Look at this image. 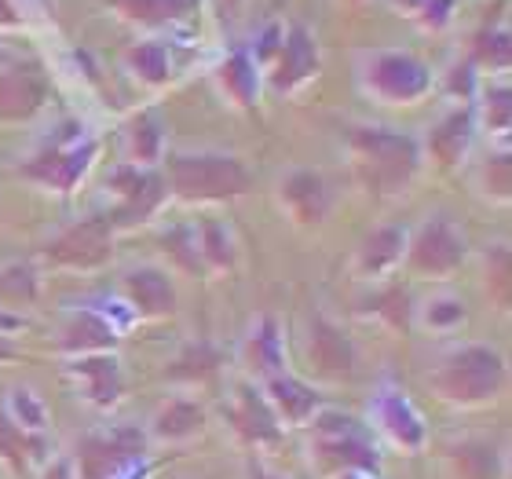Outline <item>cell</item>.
Listing matches in <instances>:
<instances>
[{
  "label": "cell",
  "mask_w": 512,
  "mask_h": 479,
  "mask_svg": "<svg viewBox=\"0 0 512 479\" xmlns=\"http://www.w3.org/2000/svg\"><path fill=\"white\" fill-rule=\"evenodd\" d=\"M502 384L505 362L491 348H465V352L443 362V370L436 373V392L461 406L487 403V399L502 392Z\"/></svg>",
  "instance_id": "cell-1"
},
{
  "label": "cell",
  "mask_w": 512,
  "mask_h": 479,
  "mask_svg": "<svg viewBox=\"0 0 512 479\" xmlns=\"http://www.w3.org/2000/svg\"><path fill=\"white\" fill-rule=\"evenodd\" d=\"M352 150L359 158L363 180L377 191H395L403 187L417 169V150L406 136L395 132H377V128H359L352 132Z\"/></svg>",
  "instance_id": "cell-2"
},
{
  "label": "cell",
  "mask_w": 512,
  "mask_h": 479,
  "mask_svg": "<svg viewBox=\"0 0 512 479\" xmlns=\"http://www.w3.org/2000/svg\"><path fill=\"white\" fill-rule=\"evenodd\" d=\"M315 458L322 469L337 472H377L381 465L370 436L344 414H322L315 421Z\"/></svg>",
  "instance_id": "cell-3"
},
{
  "label": "cell",
  "mask_w": 512,
  "mask_h": 479,
  "mask_svg": "<svg viewBox=\"0 0 512 479\" xmlns=\"http://www.w3.org/2000/svg\"><path fill=\"white\" fill-rule=\"evenodd\" d=\"M172 187L183 198H235L249 191V172L235 158L198 154L172 161Z\"/></svg>",
  "instance_id": "cell-4"
},
{
  "label": "cell",
  "mask_w": 512,
  "mask_h": 479,
  "mask_svg": "<svg viewBox=\"0 0 512 479\" xmlns=\"http://www.w3.org/2000/svg\"><path fill=\"white\" fill-rule=\"evenodd\" d=\"M147 439L132 425L114 428L110 436H92L77 447V469L81 479H121L128 469H136L143 458Z\"/></svg>",
  "instance_id": "cell-5"
},
{
  "label": "cell",
  "mask_w": 512,
  "mask_h": 479,
  "mask_svg": "<svg viewBox=\"0 0 512 479\" xmlns=\"http://www.w3.org/2000/svg\"><path fill=\"white\" fill-rule=\"evenodd\" d=\"M110 253V224L107 220H85L63 238L48 245V256L70 267H92Z\"/></svg>",
  "instance_id": "cell-6"
},
{
  "label": "cell",
  "mask_w": 512,
  "mask_h": 479,
  "mask_svg": "<svg viewBox=\"0 0 512 479\" xmlns=\"http://www.w3.org/2000/svg\"><path fill=\"white\" fill-rule=\"evenodd\" d=\"M461 256H465V242L447 220L428 224L414 242V264L421 271H432V275H443L450 267H458Z\"/></svg>",
  "instance_id": "cell-7"
},
{
  "label": "cell",
  "mask_w": 512,
  "mask_h": 479,
  "mask_svg": "<svg viewBox=\"0 0 512 479\" xmlns=\"http://www.w3.org/2000/svg\"><path fill=\"white\" fill-rule=\"evenodd\" d=\"M374 410H377V425L403 450L425 447V421H421V414L410 406V399L403 392H381Z\"/></svg>",
  "instance_id": "cell-8"
},
{
  "label": "cell",
  "mask_w": 512,
  "mask_h": 479,
  "mask_svg": "<svg viewBox=\"0 0 512 479\" xmlns=\"http://www.w3.org/2000/svg\"><path fill=\"white\" fill-rule=\"evenodd\" d=\"M374 88L388 99H417L425 92L428 74L425 66L406 59V55H381L374 63V74H370Z\"/></svg>",
  "instance_id": "cell-9"
},
{
  "label": "cell",
  "mask_w": 512,
  "mask_h": 479,
  "mask_svg": "<svg viewBox=\"0 0 512 479\" xmlns=\"http://www.w3.org/2000/svg\"><path fill=\"white\" fill-rule=\"evenodd\" d=\"M267 403H271V410H278V414L286 417L289 425H304L319 410V392L308 388L304 381H297V377L275 373L271 384H267Z\"/></svg>",
  "instance_id": "cell-10"
},
{
  "label": "cell",
  "mask_w": 512,
  "mask_h": 479,
  "mask_svg": "<svg viewBox=\"0 0 512 479\" xmlns=\"http://www.w3.org/2000/svg\"><path fill=\"white\" fill-rule=\"evenodd\" d=\"M231 421L246 439L253 443H271L278 439V414L271 410L267 399H260V392L253 388H238V403L231 410Z\"/></svg>",
  "instance_id": "cell-11"
},
{
  "label": "cell",
  "mask_w": 512,
  "mask_h": 479,
  "mask_svg": "<svg viewBox=\"0 0 512 479\" xmlns=\"http://www.w3.org/2000/svg\"><path fill=\"white\" fill-rule=\"evenodd\" d=\"M286 191V205L293 209L297 220L304 224H315L326 216L330 209V194H326V183L315 176V172H297V176H289V183L282 187Z\"/></svg>",
  "instance_id": "cell-12"
},
{
  "label": "cell",
  "mask_w": 512,
  "mask_h": 479,
  "mask_svg": "<svg viewBox=\"0 0 512 479\" xmlns=\"http://www.w3.org/2000/svg\"><path fill=\"white\" fill-rule=\"evenodd\" d=\"M88 158H92V147L85 150H52V154H44V158H37L30 165V176H37V180L52 183V187H59V191H70L77 183V176L85 172Z\"/></svg>",
  "instance_id": "cell-13"
},
{
  "label": "cell",
  "mask_w": 512,
  "mask_h": 479,
  "mask_svg": "<svg viewBox=\"0 0 512 479\" xmlns=\"http://www.w3.org/2000/svg\"><path fill=\"white\" fill-rule=\"evenodd\" d=\"M125 286H128V297L136 300L147 315H165L176 304V293H172L169 278L161 275V271H132L125 278Z\"/></svg>",
  "instance_id": "cell-14"
},
{
  "label": "cell",
  "mask_w": 512,
  "mask_h": 479,
  "mask_svg": "<svg viewBox=\"0 0 512 479\" xmlns=\"http://www.w3.org/2000/svg\"><path fill=\"white\" fill-rule=\"evenodd\" d=\"M202 425H205L202 410H198L194 403H187V399H176V403H169L158 417H154V436L169 439V443H180V439L198 436Z\"/></svg>",
  "instance_id": "cell-15"
},
{
  "label": "cell",
  "mask_w": 512,
  "mask_h": 479,
  "mask_svg": "<svg viewBox=\"0 0 512 479\" xmlns=\"http://www.w3.org/2000/svg\"><path fill=\"white\" fill-rule=\"evenodd\" d=\"M110 344H114V326L103 322L99 315H92V311H81L66 326V337H63L66 352H103Z\"/></svg>",
  "instance_id": "cell-16"
},
{
  "label": "cell",
  "mask_w": 512,
  "mask_h": 479,
  "mask_svg": "<svg viewBox=\"0 0 512 479\" xmlns=\"http://www.w3.org/2000/svg\"><path fill=\"white\" fill-rule=\"evenodd\" d=\"M41 107V85L26 74L0 77V114L4 118H30Z\"/></svg>",
  "instance_id": "cell-17"
},
{
  "label": "cell",
  "mask_w": 512,
  "mask_h": 479,
  "mask_svg": "<svg viewBox=\"0 0 512 479\" xmlns=\"http://www.w3.org/2000/svg\"><path fill=\"white\" fill-rule=\"evenodd\" d=\"M114 187H121V194H125V209H121L125 220L147 216L161 198V183L154 180V176H139V172H132V169H121L118 176H114Z\"/></svg>",
  "instance_id": "cell-18"
},
{
  "label": "cell",
  "mask_w": 512,
  "mask_h": 479,
  "mask_svg": "<svg viewBox=\"0 0 512 479\" xmlns=\"http://www.w3.org/2000/svg\"><path fill=\"white\" fill-rule=\"evenodd\" d=\"M469 128H472V118L461 110V114H450V118L432 132V150H436V158L443 161V165H454V161L465 154V147H469Z\"/></svg>",
  "instance_id": "cell-19"
},
{
  "label": "cell",
  "mask_w": 512,
  "mask_h": 479,
  "mask_svg": "<svg viewBox=\"0 0 512 479\" xmlns=\"http://www.w3.org/2000/svg\"><path fill=\"white\" fill-rule=\"evenodd\" d=\"M454 465L461 479H498L502 476V458L487 443H465L454 450Z\"/></svg>",
  "instance_id": "cell-20"
},
{
  "label": "cell",
  "mask_w": 512,
  "mask_h": 479,
  "mask_svg": "<svg viewBox=\"0 0 512 479\" xmlns=\"http://www.w3.org/2000/svg\"><path fill=\"white\" fill-rule=\"evenodd\" d=\"M77 373L88 381V395H92L99 406H107L118 399L121 381H118V362L114 359H85L77 366Z\"/></svg>",
  "instance_id": "cell-21"
},
{
  "label": "cell",
  "mask_w": 512,
  "mask_h": 479,
  "mask_svg": "<svg viewBox=\"0 0 512 479\" xmlns=\"http://www.w3.org/2000/svg\"><path fill=\"white\" fill-rule=\"evenodd\" d=\"M311 348H315V359H319L322 370H330V373L352 370V348H348V341H344L333 326H326V322L315 326V344H311Z\"/></svg>",
  "instance_id": "cell-22"
},
{
  "label": "cell",
  "mask_w": 512,
  "mask_h": 479,
  "mask_svg": "<svg viewBox=\"0 0 512 479\" xmlns=\"http://www.w3.org/2000/svg\"><path fill=\"white\" fill-rule=\"evenodd\" d=\"M311 70H315V52H311L308 44V33H293L286 44V63H282V70H278L275 85L286 88V85H297L300 77H308Z\"/></svg>",
  "instance_id": "cell-23"
},
{
  "label": "cell",
  "mask_w": 512,
  "mask_h": 479,
  "mask_svg": "<svg viewBox=\"0 0 512 479\" xmlns=\"http://www.w3.org/2000/svg\"><path fill=\"white\" fill-rule=\"evenodd\" d=\"M399 253H403V231L384 227V231H377V235L366 242L363 267L366 271H381V267H388L392 260H399Z\"/></svg>",
  "instance_id": "cell-24"
},
{
  "label": "cell",
  "mask_w": 512,
  "mask_h": 479,
  "mask_svg": "<svg viewBox=\"0 0 512 479\" xmlns=\"http://www.w3.org/2000/svg\"><path fill=\"white\" fill-rule=\"evenodd\" d=\"M11 425H19L22 432H41L44 428V403L30 388L11 392Z\"/></svg>",
  "instance_id": "cell-25"
},
{
  "label": "cell",
  "mask_w": 512,
  "mask_h": 479,
  "mask_svg": "<svg viewBox=\"0 0 512 479\" xmlns=\"http://www.w3.org/2000/svg\"><path fill=\"white\" fill-rule=\"evenodd\" d=\"M37 282H33V271L30 267H8V271H0V300H11V304H19V300H30Z\"/></svg>",
  "instance_id": "cell-26"
},
{
  "label": "cell",
  "mask_w": 512,
  "mask_h": 479,
  "mask_svg": "<svg viewBox=\"0 0 512 479\" xmlns=\"http://www.w3.org/2000/svg\"><path fill=\"white\" fill-rule=\"evenodd\" d=\"M253 355H256V362L275 377L278 366H282V355H278V337H275V326H271V322H267L264 330H260V337L253 341Z\"/></svg>",
  "instance_id": "cell-27"
},
{
  "label": "cell",
  "mask_w": 512,
  "mask_h": 479,
  "mask_svg": "<svg viewBox=\"0 0 512 479\" xmlns=\"http://www.w3.org/2000/svg\"><path fill=\"white\" fill-rule=\"evenodd\" d=\"M224 81L235 88V96L242 99V103L253 99V74H249V63L242 59V55H235V59L224 66Z\"/></svg>",
  "instance_id": "cell-28"
},
{
  "label": "cell",
  "mask_w": 512,
  "mask_h": 479,
  "mask_svg": "<svg viewBox=\"0 0 512 479\" xmlns=\"http://www.w3.org/2000/svg\"><path fill=\"white\" fill-rule=\"evenodd\" d=\"M132 59H136L139 74L147 77V81H161V77L169 74V66H165V55H161V48H139Z\"/></svg>",
  "instance_id": "cell-29"
},
{
  "label": "cell",
  "mask_w": 512,
  "mask_h": 479,
  "mask_svg": "<svg viewBox=\"0 0 512 479\" xmlns=\"http://www.w3.org/2000/svg\"><path fill=\"white\" fill-rule=\"evenodd\" d=\"M187 0H128V8L143 15V19H161V15H172V11H180Z\"/></svg>",
  "instance_id": "cell-30"
},
{
  "label": "cell",
  "mask_w": 512,
  "mask_h": 479,
  "mask_svg": "<svg viewBox=\"0 0 512 479\" xmlns=\"http://www.w3.org/2000/svg\"><path fill=\"white\" fill-rule=\"evenodd\" d=\"M136 154H139V161L158 158V128L150 125V121H139L136 125Z\"/></svg>",
  "instance_id": "cell-31"
},
{
  "label": "cell",
  "mask_w": 512,
  "mask_h": 479,
  "mask_svg": "<svg viewBox=\"0 0 512 479\" xmlns=\"http://www.w3.org/2000/svg\"><path fill=\"white\" fill-rule=\"evenodd\" d=\"M205 253L213 256V264H231V242L220 227H205Z\"/></svg>",
  "instance_id": "cell-32"
},
{
  "label": "cell",
  "mask_w": 512,
  "mask_h": 479,
  "mask_svg": "<svg viewBox=\"0 0 512 479\" xmlns=\"http://www.w3.org/2000/svg\"><path fill=\"white\" fill-rule=\"evenodd\" d=\"M461 315H465V304H458V300H439V304H432V311H428V322H432V326H450V322H458Z\"/></svg>",
  "instance_id": "cell-33"
},
{
  "label": "cell",
  "mask_w": 512,
  "mask_h": 479,
  "mask_svg": "<svg viewBox=\"0 0 512 479\" xmlns=\"http://www.w3.org/2000/svg\"><path fill=\"white\" fill-rule=\"evenodd\" d=\"M487 187H494V194H509V158H494L487 169Z\"/></svg>",
  "instance_id": "cell-34"
},
{
  "label": "cell",
  "mask_w": 512,
  "mask_h": 479,
  "mask_svg": "<svg viewBox=\"0 0 512 479\" xmlns=\"http://www.w3.org/2000/svg\"><path fill=\"white\" fill-rule=\"evenodd\" d=\"M487 118H491V125H498V128H505L509 125V92H494L491 96V107H487Z\"/></svg>",
  "instance_id": "cell-35"
},
{
  "label": "cell",
  "mask_w": 512,
  "mask_h": 479,
  "mask_svg": "<svg viewBox=\"0 0 512 479\" xmlns=\"http://www.w3.org/2000/svg\"><path fill=\"white\" fill-rule=\"evenodd\" d=\"M480 55L483 59H494V63H509V41L505 37H483Z\"/></svg>",
  "instance_id": "cell-36"
},
{
  "label": "cell",
  "mask_w": 512,
  "mask_h": 479,
  "mask_svg": "<svg viewBox=\"0 0 512 479\" xmlns=\"http://www.w3.org/2000/svg\"><path fill=\"white\" fill-rule=\"evenodd\" d=\"M494 260H498V275H494V282H498V289H502V293H498V300H502V304H509V256L498 249V253H494Z\"/></svg>",
  "instance_id": "cell-37"
},
{
  "label": "cell",
  "mask_w": 512,
  "mask_h": 479,
  "mask_svg": "<svg viewBox=\"0 0 512 479\" xmlns=\"http://www.w3.org/2000/svg\"><path fill=\"white\" fill-rule=\"evenodd\" d=\"M44 479H74V465L70 461H55L52 469L44 472Z\"/></svg>",
  "instance_id": "cell-38"
},
{
  "label": "cell",
  "mask_w": 512,
  "mask_h": 479,
  "mask_svg": "<svg viewBox=\"0 0 512 479\" xmlns=\"http://www.w3.org/2000/svg\"><path fill=\"white\" fill-rule=\"evenodd\" d=\"M19 326H22V319H15V315H4V311H0V333L19 330Z\"/></svg>",
  "instance_id": "cell-39"
},
{
  "label": "cell",
  "mask_w": 512,
  "mask_h": 479,
  "mask_svg": "<svg viewBox=\"0 0 512 479\" xmlns=\"http://www.w3.org/2000/svg\"><path fill=\"white\" fill-rule=\"evenodd\" d=\"M348 479H377L374 472H348Z\"/></svg>",
  "instance_id": "cell-40"
},
{
  "label": "cell",
  "mask_w": 512,
  "mask_h": 479,
  "mask_svg": "<svg viewBox=\"0 0 512 479\" xmlns=\"http://www.w3.org/2000/svg\"><path fill=\"white\" fill-rule=\"evenodd\" d=\"M0 359H11V348L4 341H0Z\"/></svg>",
  "instance_id": "cell-41"
},
{
  "label": "cell",
  "mask_w": 512,
  "mask_h": 479,
  "mask_svg": "<svg viewBox=\"0 0 512 479\" xmlns=\"http://www.w3.org/2000/svg\"><path fill=\"white\" fill-rule=\"evenodd\" d=\"M253 479H275V476H267L264 469H253Z\"/></svg>",
  "instance_id": "cell-42"
}]
</instances>
